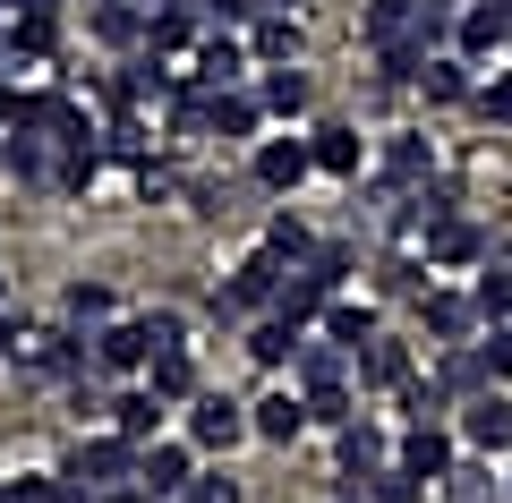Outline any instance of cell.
Segmentation results:
<instances>
[{
  "label": "cell",
  "instance_id": "obj_1",
  "mask_svg": "<svg viewBox=\"0 0 512 503\" xmlns=\"http://www.w3.org/2000/svg\"><path fill=\"white\" fill-rule=\"evenodd\" d=\"M60 478H69V486H128V478H137V444L111 427V435H94V444H77Z\"/></svg>",
  "mask_w": 512,
  "mask_h": 503
},
{
  "label": "cell",
  "instance_id": "obj_2",
  "mask_svg": "<svg viewBox=\"0 0 512 503\" xmlns=\"http://www.w3.org/2000/svg\"><path fill=\"white\" fill-rule=\"evenodd\" d=\"M274 290H282V256H274V248H256L248 265H239L231 282L214 290V316H248V307H274Z\"/></svg>",
  "mask_w": 512,
  "mask_h": 503
},
{
  "label": "cell",
  "instance_id": "obj_3",
  "mask_svg": "<svg viewBox=\"0 0 512 503\" xmlns=\"http://www.w3.org/2000/svg\"><path fill=\"white\" fill-rule=\"evenodd\" d=\"M239 435H256V427H248V401L197 393V410H188V444H197V452H231Z\"/></svg>",
  "mask_w": 512,
  "mask_h": 503
},
{
  "label": "cell",
  "instance_id": "obj_4",
  "mask_svg": "<svg viewBox=\"0 0 512 503\" xmlns=\"http://www.w3.org/2000/svg\"><path fill=\"white\" fill-rule=\"evenodd\" d=\"M512 43V0H470L453 18V52L461 60H487V52H504Z\"/></svg>",
  "mask_w": 512,
  "mask_h": 503
},
{
  "label": "cell",
  "instance_id": "obj_5",
  "mask_svg": "<svg viewBox=\"0 0 512 503\" xmlns=\"http://www.w3.org/2000/svg\"><path fill=\"white\" fill-rule=\"evenodd\" d=\"M137 486H146L154 503H188V486H197L188 444H154V452H137Z\"/></svg>",
  "mask_w": 512,
  "mask_h": 503
},
{
  "label": "cell",
  "instance_id": "obj_6",
  "mask_svg": "<svg viewBox=\"0 0 512 503\" xmlns=\"http://www.w3.org/2000/svg\"><path fill=\"white\" fill-rule=\"evenodd\" d=\"M94 367H111V376H137V367H154V333H146V316H137V324H103V333H94Z\"/></svg>",
  "mask_w": 512,
  "mask_h": 503
},
{
  "label": "cell",
  "instance_id": "obj_7",
  "mask_svg": "<svg viewBox=\"0 0 512 503\" xmlns=\"http://www.w3.org/2000/svg\"><path fill=\"white\" fill-rule=\"evenodd\" d=\"M308 171H316V145H299V137H265L256 145V180L274 188V197H291Z\"/></svg>",
  "mask_w": 512,
  "mask_h": 503
},
{
  "label": "cell",
  "instance_id": "obj_8",
  "mask_svg": "<svg viewBox=\"0 0 512 503\" xmlns=\"http://www.w3.org/2000/svg\"><path fill=\"white\" fill-rule=\"evenodd\" d=\"M470 316H478V299H461V290H436V282L419 290V324H427V342L453 350L461 333H470Z\"/></svg>",
  "mask_w": 512,
  "mask_h": 503
},
{
  "label": "cell",
  "instance_id": "obj_9",
  "mask_svg": "<svg viewBox=\"0 0 512 503\" xmlns=\"http://www.w3.org/2000/svg\"><path fill=\"white\" fill-rule=\"evenodd\" d=\"M402 469H410V478H419V486H436V478H453V435H444L436 427V418H427V427H410V444H402Z\"/></svg>",
  "mask_w": 512,
  "mask_h": 503
},
{
  "label": "cell",
  "instance_id": "obj_10",
  "mask_svg": "<svg viewBox=\"0 0 512 503\" xmlns=\"http://www.w3.org/2000/svg\"><path fill=\"white\" fill-rule=\"evenodd\" d=\"M461 435L487 444V452H512V401H504V393H478L470 410H461Z\"/></svg>",
  "mask_w": 512,
  "mask_h": 503
},
{
  "label": "cell",
  "instance_id": "obj_11",
  "mask_svg": "<svg viewBox=\"0 0 512 503\" xmlns=\"http://www.w3.org/2000/svg\"><path fill=\"white\" fill-rule=\"evenodd\" d=\"M436 384H444V393H461V401H478V393L495 384V367H487V350L453 342V350H444V367H436Z\"/></svg>",
  "mask_w": 512,
  "mask_h": 503
},
{
  "label": "cell",
  "instance_id": "obj_12",
  "mask_svg": "<svg viewBox=\"0 0 512 503\" xmlns=\"http://www.w3.org/2000/svg\"><path fill=\"white\" fill-rule=\"evenodd\" d=\"M256 60H265V69H291L299 60V18L291 9H265V18H256V43H248Z\"/></svg>",
  "mask_w": 512,
  "mask_h": 503
},
{
  "label": "cell",
  "instance_id": "obj_13",
  "mask_svg": "<svg viewBox=\"0 0 512 503\" xmlns=\"http://www.w3.org/2000/svg\"><path fill=\"white\" fill-rule=\"evenodd\" d=\"M248 427L265 435V444H291V435L308 427V401H291V393H265V401H248Z\"/></svg>",
  "mask_w": 512,
  "mask_h": 503
},
{
  "label": "cell",
  "instance_id": "obj_14",
  "mask_svg": "<svg viewBox=\"0 0 512 503\" xmlns=\"http://www.w3.org/2000/svg\"><path fill=\"white\" fill-rule=\"evenodd\" d=\"M325 342H342L350 359H359V350L376 342V307H350V299H325Z\"/></svg>",
  "mask_w": 512,
  "mask_h": 503
},
{
  "label": "cell",
  "instance_id": "obj_15",
  "mask_svg": "<svg viewBox=\"0 0 512 503\" xmlns=\"http://www.w3.org/2000/svg\"><path fill=\"white\" fill-rule=\"evenodd\" d=\"M60 316H69V333H103L111 324V290L103 282H69L60 290Z\"/></svg>",
  "mask_w": 512,
  "mask_h": 503
},
{
  "label": "cell",
  "instance_id": "obj_16",
  "mask_svg": "<svg viewBox=\"0 0 512 503\" xmlns=\"http://www.w3.org/2000/svg\"><path fill=\"white\" fill-rule=\"evenodd\" d=\"M427 171H436V145H427V137H393V145H384V180H393V188H419Z\"/></svg>",
  "mask_w": 512,
  "mask_h": 503
},
{
  "label": "cell",
  "instance_id": "obj_17",
  "mask_svg": "<svg viewBox=\"0 0 512 503\" xmlns=\"http://www.w3.org/2000/svg\"><path fill=\"white\" fill-rule=\"evenodd\" d=\"M325 299H333V290L316 282V273H291V282L274 290V316L282 324H308V316H325Z\"/></svg>",
  "mask_w": 512,
  "mask_h": 503
},
{
  "label": "cell",
  "instance_id": "obj_18",
  "mask_svg": "<svg viewBox=\"0 0 512 503\" xmlns=\"http://www.w3.org/2000/svg\"><path fill=\"white\" fill-rule=\"evenodd\" d=\"M359 376H367V384H393V393H402V384H410V342H384V333H376V342L359 350Z\"/></svg>",
  "mask_w": 512,
  "mask_h": 503
},
{
  "label": "cell",
  "instance_id": "obj_19",
  "mask_svg": "<svg viewBox=\"0 0 512 503\" xmlns=\"http://www.w3.org/2000/svg\"><path fill=\"white\" fill-rule=\"evenodd\" d=\"M342 469H350V478L384 469V427H376V418H350V427H342Z\"/></svg>",
  "mask_w": 512,
  "mask_h": 503
},
{
  "label": "cell",
  "instance_id": "obj_20",
  "mask_svg": "<svg viewBox=\"0 0 512 503\" xmlns=\"http://www.w3.org/2000/svg\"><path fill=\"white\" fill-rule=\"evenodd\" d=\"M316 171H333V180H359V128H316Z\"/></svg>",
  "mask_w": 512,
  "mask_h": 503
},
{
  "label": "cell",
  "instance_id": "obj_21",
  "mask_svg": "<svg viewBox=\"0 0 512 503\" xmlns=\"http://www.w3.org/2000/svg\"><path fill=\"white\" fill-rule=\"evenodd\" d=\"M470 256H487V239L470 231V222H444V231H427V265H470Z\"/></svg>",
  "mask_w": 512,
  "mask_h": 503
},
{
  "label": "cell",
  "instance_id": "obj_22",
  "mask_svg": "<svg viewBox=\"0 0 512 503\" xmlns=\"http://www.w3.org/2000/svg\"><path fill=\"white\" fill-rule=\"evenodd\" d=\"M239 69H248V52H239V43H222V35L197 52V77H205L214 94H231V86H239Z\"/></svg>",
  "mask_w": 512,
  "mask_h": 503
},
{
  "label": "cell",
  "instance_id": "obj_23",
  "mask_svg": "<svg viewBox=\"0 0 512 503\" xmlns=\"http://www.w3.org/2000/svg\"><path fill=\"white\" fill-rule=\"evenodd\" d=\"M94 35H103V43H146V9H128V0H94Z\"/></svg>",
  "mask_w": 512,
  "mask_h": 503
},
{
  "label": "cell",
  "instance_id": "obj_24",
  "mask_svg": "<svg viewBox=\"0 0 512 503\" xmlns=\"http://www.w3.org/2000/svg\"><path fill=\"white\" fill-rule=\"evenodd\" d=\"M419 86H427V103H470V60H427Z\"/></svg>",
  "mask_w": 512,
  "mask_h": 503
},
{
  "label": "cell",
  "instance_id": "obj_25",
  "mask_svg": "<svg viewBox=\"0 0 512 503\" xmlns=\"http://www.w3.org/2000/svg\"><path fill=\"white\" fill-rule=\"evenodd\" d=\"M291 350H299V324H282V316H265V324L248 333V359H256V367H282Z\"/></svg>",
  "mask_w": 512,
  "mask_h": 503
},
{
  "label": "cell",
  "instance_id": "obj_26",
  "mask_svg": "<svg viewBox=\"0 0 512 503\" xmlns=\"http://www.w3.org/2000/svg\"><path fill=\"white\" fill-rule=\"evenodd\" d=\"M154 418H163V401H154V393H120V401H111V427H120L128 444H146Z\"/></svg>",
  "mask_w": 512,
  "mask_h": 503
},
{
  "label": "cell",
  "instance_id": "obj_27",
  "mask_svg": "<svg viewBox=\"0 0 512 503\" xmlns=\"http://www.w3.org/2000/svg\"><path fill=\"white\" fill-rule=\"evenodd\" d=\"M188 35H197L188 9H154V18H146V52H154V60H163V52H188Z\"/></svg>",
  "mask_w": 512,
  "mask_h": 503
},
{
  "label": "cell",
  "instance_id": "obj_28",
  "mask_svg": "<svg viewBox=\"0 0 512 503\" xmlns=\"http://www.w3.org/2000/svg\"><path fill=\"white\" fill-rule=\"evenodd\" d=\"M299 384H308V393L342 384V342H299Z\"/></svg>",
  "mask_w": 512,
  "mask_h": 503
},
{
  "label": "cell",
  "instance_id": "obj_29",
  "mask_svg": "<svg viewBox=\"0 0 512 503\" xmlns=\"http://www.w3.org/2000/svg\"><path fill=\"white\" fill-rule=\"evenodd\" d=\"M410 18H419V0H367V18H359V26H367V43H376V52H384V43L402 35Z\"/></svg>",
  "mask_w": 512,
  "mask_h": 503
},
{
  "label": "cell",
  "instance_id": "obj_30",
  "mask_svg": "<svg viewBox=\"0 0 512 503\" xmlns=\"http://www.w3.org/2000/svg\"><path fill=\"white\" fill-rule=\"evenodd\" d=\"M256 120H265V103H256V94H214V137H248Z\"/></svg>",
  "mask_w": 512,
  "mask_h": 503
},
{
  "label": "cell",
  "instance_id": "obj_31",
  "mask_svg": "<svg viewBox=\"0 0 512 503\" xmlns=\"http://www.w3.org/2000/svg\"><path fill=\"white\" fill-rule=\"evenodd\" d=\"M197 393V367H188V350H163L154 359V401H188Z\"/></svg>",
  "mask_w": 512,
  "mask_h": 503
},
{
  "label": "cell",
  "instance_id": "obj_32",
  "mask_svg": "<svg viewBox=\"0 0 512 503\" xmlns=\"http://www.w3.org/2000/svg\"><path fill=\"white\" fill-rule=\"evenodd\" d=\"M265 248H274L282 265H308V256H316V239H308V222H299V214H274V231H265Z\"/></svg>",
  "mask_w": 512,
  "mask_h": 503
},
{
  "label": "cell",
  "instance_id": "obj_33",
  "mask_svg": "<svg viewBox=\"0 0 512 503\" xmlns=\"http://www.w3.org/2000/svg\"><path fill=\"white\" fill-rule=\"evenodd\" d=\"M9 162H18V180H60L52 137H9Z\"/></svg>",
  "mask_w": 512,
  "mask_h": 503
},
{
  "label": "cell",
  "instance_id": "obj_34",
  "mask_svg": "<svg viewBox=\"0 0 512 503\" xmlns=\"http://www.w3.org/2000/svg\"><path fill=\"white\" fill-rule=\"evenodd\" d=\"M367 503H419V478H410L402 461H393V469H367Z\"/></svg>",
  "mask_w": 512,
  "mask_h": 503
},
{
  "label": "cell",
  "instance_id": "obj_35",
  "mask_svg": "<svg viewBox=\"0 0 512 503\" xmlns=\"http://www.w3.org/2000/svg\"><path fill=\"white\" fill-rule=\"evenodd\" d=\"M256 103H265V111H308V77H299V69H274Z\"/></svg>",
  "mask_w": 512,
  "mask_h": 503
},
{
  "label": "cell",
  "instance_id": "obj_36",
  "mask_svg": "<svg viewBox=\"0 0 512 503\" xmlns=\"http://www.w3.org/2000/svg\"><path fill=\"white\" fill-rule=\"evenodd\" d=\"M478 316H487V324H512V265H495L487 282H478Z\"/></svg>",
  "mask_w": 512,
  "mask_h": 503
},
{
  "label": "cell",
  "instance_id": "obj_37",
  "mask_svg": "<svg viewBox=\"0 0 512 503\" xmlns=\"http://www.w3.org/2000/svg\"><path fill=\"white\" fill-rule=\"evenodd\" d=\"M350 265H359V256H350L342 239H325V248L308 256V273H316V282H325V290H342V282H350Z\"/></svg>",
  "mask_w": 512,
  "mask_h": 503
},
{
  "label": "cell",
  "instance_id": "obj_38",
  "mask_svg": "<svg viewBox=\"0 0 512 503\" xmlns=\"http://www.w3.org/2000/svg\"><path fill=\"white\" fill-rule=\"evenodd\" d=\"M43 52H52V26H43V18H18V26H9V60H43Z\"/></svg>",
  "mask_w": 512,
  "mask_h": 503
},
{
  "label": "cell",
  "instance_id": "obj_39",
  "mask_svg": "<svg viewBox=\"0 0 512 503\" xmlns=\"http://www.w3.org/2000/svg\"><path fill=\"white\" fill-rule=\"evenodd\" d=\"M308 418H316V427H350V393H342V384L308 393Z\"/></svg>",
  "mask_w": 512,
  "mask_h": 503
},
{
  "label": "cell",
  "instance_id": "obj_40",
  "mask_svg": "<svg viewBox=\"0 0 512 503\" xmlns=\"http://www.w3.org/2000/svg\"><path fill=\"white\" fill-rule=\"evenodd\" d=\"M444 503H495V486L478 478V469H453V478H444Z\"/></svg>",
  "mask_w": 512,
  "mask_h": 503
},
{
  "label": "cell",
  "instance_id": "obj_41",
  "mask_svg": "<svg viewBox=\"0 0 512 503\" xmlns=\"http://www.w3.org/2000/svg\"><path fill=\"white\" fill-rule=\"evenodd\" d=\"M9 503H69V478H18Z\"/></svg>",
  "mask_w": 512,
  "mask_h": 503
},
{
  "label": "cell",
  "instance_id": "obj_42",
  "mask_svg": "<svg viewBox=\"0 0 512 503\" xmlns=\"http://www.w3.org/2000/svg\"><path fill=\"white\" fill-rule=\"evenodd\" d=\"M470 103H478V111H487V120H504V128H512V69H504V77H495V86H478V94H470Z\"/></svg>",
  "mask_w": 512,
  "mask_h": 503
},
{
  "label": "cell",
  "instance_id": "obj_43",
  "mask_svg": "<svg viewBox=\"0 0 512 503\" xmlns=\"http://www.w3.org/2000/svg\"><path fill=\"white\" fill-rule=\"evenodd\" d=\"M188 503H239V478H231V469H214V478L188 486Z\"/></svg>",
  "mask_w": 512,
  "mask_h": 503
},
{
  "label": "cell",
  "instance_id": "obj_44",
  "mask_svg": "<svg viewBox=\"0 0 512 503\" xmlns=\"http://www.w3.org/2000/svg\"><path fill=\"white\" fill-rule=\"evenodd\" d=\"M384 290H427V273H419V256H393V265H384Z\"/></svg>",
  "mask_w": 512,
  "mask_h": 503
},
{
  "label": "cell",
  "instance_id": "obj_45",
  "mask_svg": "<svg viewBox=\"0 0 512 503\" xmlns=\"http://www.w3.org/2000/svg\"><path fill=\"white\" fill-rule=\"evenodd\" d=\"M487 367H495V376H512V324H495V342H487Z\"/></svg>",
  "mask_w": 512,
  "mask_h": 503
},
{
  "label": "cell",
  "instance_id": "obj_46",
  "mask_svg": "<svg viewBox=\"0 0 512 503\" xmlns=\"http://www.w3.org/2000/svg\"><path fill=\"white\" fill-rule=\"evenodd\" d=\"M18 350H26V324H9V316H0V359H18Z\"/></svg>",
  "mask_w": 512,
  "mask_h": 503
},
{
  "label": "cell",
  "instance_id": "obj_47",
  "mask_svg": "<svg viewBox=\"0 0 512 503\" xmlns=\"http://www.w3.org/2000/svg\"><path fill=\"white\" fill-rule=\"evenodd\" d=\"M18 18H43V26H52V18H60V0H18Z\"/></svg>",
  "mask_w": 512,
  "mask_h": 503
},
{
  "label": "cell",
  "instance_id": "obj_48",
  "mask_svg": "<svg viewBox=\"0 0 512 503\" xmlns=\"http://www.w3.org/2000/svg\"><path fill=\"white\" fill-rule=\"evenodd\" d=\"M103 503H154L146 486H103Z\"/></svg>",
  "mask_w": 512,
  "mask_h": 503
},
{
  "label": "cell",
  "instance_id": "obj_49",
  "mask_svg": "<svg viewBox=\"0 0 512 503\" xmlns=\"http://www.w3.org/2000/svg\"><path fill=\"white\" fill-rule=\"evenodd\" d=\"M265 9H291V18H299V0H265Z\"/></svg>",
  "mask_w": 512,
  "mask_h": 503
},
{
  "label": "cell",
  "instance_id": "obj_50",
  "mask_svg": "<svg viewBox=\"0 0 512 503\" xmlns=\"http://www.w3.org/2000/svg\"><path fill=\"white\" fill-rule=\"evenodd\" d=\"M163 9H197V0H163Z\"/></svg>",
  "mask_w": 512,
  "mask_h": 503
},
{
  "label": "cell",
  "instance_id": "obj_51",
  "mask_svg": "<svg viewBox=\"0 0 512 503\" xmlns=\"http://www.w3.org/2000/svg\"><path fill=\"white\" fill-rule=\"evenodd\" d=\"M342 503H359V478H350V495H342Z\"/></svg>",
  "mask_w": 512,
  "mask_h": 503
},
{
  "label": "cell",
  "instance_id": "obj_52",
  "mask_svg": "<svg viewBox=\"0 0 512 503\" xmlns=\"http://www.w3.org/2000/svg\"><path fill=\"white\" fill-rule=\"evenodd\" d=\"M0 120H9V103H0Z\"/></svg>",
  "mask_w": 512,
  "mask_h": 503
},
{
  "label": "cell",
  "instance_id": "obj_53",
  "mask_svg": "<svg viewBox=\"0 0 512 503\" xmlns=\"http://www.w3.org/2000/svg\"><path fill=\"white\" fill-rule=\"evenodd\" d=\"M504 265H512V248H504Z\"/></svg>",
  "mask_w": 512,
  "mask_h": 503
},
{
  "label": "cell",
  "instance_id": "obj_54",
  "mask_svg": "<svg viewBox=\"0 0 512 503\" xmlns=\"http://www.w3.org/2000/svg\"><path fill=\"white\" fill-rule=\"evenodd\" d=\"M504 495H512V478H504Z\"/></svg>",
  "mask_w": 512,
  "mask_h": 503
},
{
  "label": "cell",
  "instance_id": "obj_55",
  "mask_svg": "<svg viewBox=\"0 0 512 503\" xmlns=\"http://www.w3.org/2000/svg\"><path fill=\"white\" fill-rule=\"evenodd\" d=\"M0 9H9V0H0Z\"/></svg>",
  "mask_w": 512,
  "mask_h": 503
}]
</instances>
